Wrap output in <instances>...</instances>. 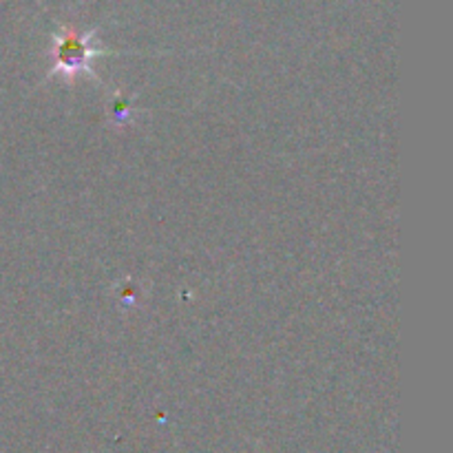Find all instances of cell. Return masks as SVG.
<instances>
[{
    "mask_svg": "<svg viewBox=\"0 0 453 453\" xmlns=\"http://www.w3.org/2000/svg\"><path fill=\"white\" fill-rule=\"evenodd\" d=\"M96 53V49L88 44V35H82L75 29H65V34L56 40V47H53V66L58 73L73 78L80 71L88 69V60Z\"/></svg>",
    "mask_w": 453,
    "mask_h": 453,
    "instance_id": "6da1fadb",
    "label": "cell"
}]
</instances>
